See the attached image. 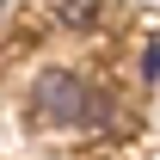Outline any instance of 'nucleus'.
I'll return each mask as SVG.
<instances>
[{"label":"nucleus","instance_id":"obj_1","mask_svg":"<svg viewBox=\"0 0 160 160\" xmlns=\"http://www.w3.org/2000/svg\"><path fill=\"white\" fill-rule=\"evenodd\" d=\"M37 117L56 123V129H86V123H99V92L86 86L80 74H68V68H49V74H37Z\"/></svg>","mask_w":160,"mask_h":160},{"label":"nucleus","instance_id":"obj_2","mask_svg":"<svg viewBox=\"0 0 160 160\" xmlns=\"http://www.w3.org/2000/svg\"><path fill=\"white\" fill-rule=\"evenodd\" d=\"M56 12H62V25H92V19H99L92 0H68V6H56Z\"/></svg>","mask_w":160,"mask_h":160},{"label":"nucleus","instance_id":"obj_3","mask_svg":"<svg viewBox=\"0 0 160 160\" xmlns=\"http://www.w3.org/2000/svg\"><path fill=\"white\" fill-rule=\"evenodd\" d=\"M142 74H148V80L160 74V43H148V62H142Z\"/></svg>","mask_w":160,"mask_h":160}]
</instances>
